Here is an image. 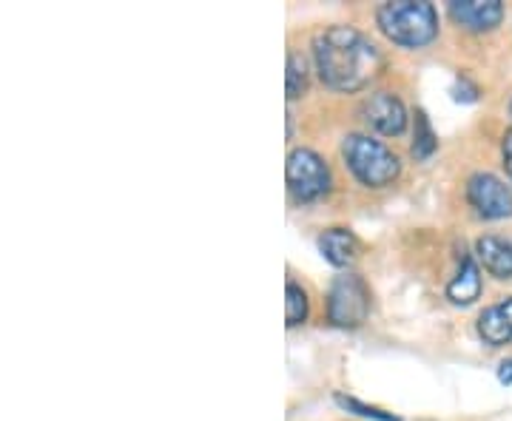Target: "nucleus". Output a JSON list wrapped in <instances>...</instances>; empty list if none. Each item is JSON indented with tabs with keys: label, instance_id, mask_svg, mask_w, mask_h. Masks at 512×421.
Instances as JSON below:
<instances>
[{
	"label": "nucleus",
	"instance_id": "1",
	"mask_svg": "<svg viewBox=\"0 0 512 421\" xmlns=\"http://www.w3.org/2000/svg\"><path fill=\"white\" fill-rule=\"evenodd\" d=\"M316 72L333 92H359L382 69L379 49L350 26H330L313 40Z\"/></svg>",
	"mask_w": 512,
	"mask_h": 421
},
{
	"label": "nucleus",
	"instance_id": "2",
	"mask_svg": "<svg viewBox=\"0 0 512 421\" xmlns=\"http://www.w3.org/2000/svg\"><path fill=\"white\" fill-rule=\"evenodd\" d=\"M379 26L393 43L407 49H421L439 35V15L433 3L399 0V3H384L379 9Z\"/></svg>",
	"mask_w": 512,
	"mask_h": 421
},
{
	"label": "nucleus",
	"instance_id": "3",
	"mask_svg": "<svg viewBox=\"0 0 512 421\" xmlns=\"http://www.w3.org/2000/svg\"><path fill=\"white\" fill-rule=\"evenodd\" d=\"M342 154L348 160V168L359 183L370 185V188H382L390 185L399 177V157L390 148L370 140L365 134H350L342 146Z\"/></svg>",
	"mask_w": 512,
	"mask_h": 421
},
{
	"label": "nucleus",
	"instance_id": "4",
	"mask_svg": "<svg viewBox=\"0 0 512 421\" xmlns=\"http://www.w3.org/2000/svg\"><path fill=\"white\" fill-rule=\"evenodd\" d=\"M370 313V288L365 279L356 274L336 276L330 285L328 316L339 328H359Z\"/></svg>",
	"mask_w": 512,
	"mask_h": 421
},
{
	"label": "nucleus",
	"instance_id": "5",
	"mask_svg": "<svg viewBox=\"0 0 512 421\" xmlns=\"http://www.w3.org/2000/svg\"><path fill=\"white\" fill-rule=\"evenodd\" d=\"M288 188L299 202H313L330 191V171L325 160L311 148H296L288 157Z\"/></svg>",
	"mask_w": 512,
	"mask_h": 421
},
{
	"label": "nucleus",
	"instance_id": "6",
	"mask_svg": "<svg viewBox=\"0 0 512 421\" xmlns=\"http://www.w3.org/2000/svg\"><path fill=\"white\" fill-rule=\"evenodd\" d=\"M467 200L484 220L512 217V188L493 174H473L467 183Z\"/></svg>",
	"mask_w": 512,
	"mask_h": 421
},
{
	"label": "nucleus",
	"instance_id": "7",
	"mask_svg": "<svg viewBox=\"0 0 512 421\" xmlns=\"http://www.w3.org/2000/svg\"><path fill=\"white\" fill-rule=\"evenodd\" d=\"M365 120L387 137H399L407 129V111H404L402 100L390 92H376L365 100Z\"/></svg>",
	"mask_w": 512,
	"mask_h": 421
},
{
	"label": "nucleus",
	"instance_id": "8",
	"mask_svg": "<svg viewBox=\"0 0 512 421\" xmlns=\"http://www.w3.org/2000/svg\"><path fill=\"white\" fill-rule=\"evenodd\" d=\"M450 18L470 32H490L504 18L501 0H456L450 3Z\"/></svg>",
	"mask_w": 512,
	"mask_h": 421
},
{
	"label": "nucleus",
	"instance_id": "9",
	"mask_svg": "<svg viewBox=\"0 0 512 421\" xmlns=\"http://www.w3.org/2000/svg\"><path fill=\"white\" fill-rule=\"evenodd\" d=\"M478 333L493 348L512 342V296L478 316Z\"/></svg>",
	"mask_w": 512,
	"mask_h": 421
},
{
	"label": "nucleus",
	"instance_id": "10",
	"mask_svg": "<svg viewBox=\"0 0 512 421\" xmlns=\"http://www.w3.org/2000/svg\"><path fill=\"white\" fill-rule=\"evenodd\" d=\"M478 259L495 279H512V239L481 237L476 242Z\"/></svg>",
	"mask_w": 512,
	"mask_h": 421
},
{
	"label": "nucleus",
	"instance_id": "11",
	"mask_svg": "<svg viewBox=\"0 0 512 421\" xmlns=\"http://www.w3.org/2000/svg\"><path fill=\"white\" fill-rule=\"evenodd\" d=\"M319 251H322V257L328 259L330 265L348 268L350 262L356 259V254H359V242L345 228H333V231H325L319 237Z\"/></svg>",
	"mask_w": 512,
	"mask_h": 421
},
{
	"label": "nucleus",
	"instance_id": "12",
	"mask_svg": "<svg viewBox=\"0 0 512 421\" xmlns=\"http://www.w3.org/2000/svg\"><path fill=\"white\" fill-rule=\"evenodd\" d=\"M447 296H450V302H456V305H470V302H476L478 296H481V271H478V265L473 262V257L461 259V271H458L456 279L447 285Z\"/></svg>",
	"mask_w": 512,
	"mask_h": 421
},
{
	"label": "nucleus",
	"instance_id": "13",
	"mask_svg": "<svg viewBox=\"0 0 512 421\" xmlns=\"http://www.w3.org/2000/svg\"><path fill=\"white\" fill-rule=\"evenodd\" d=\"M285 89H288V100H296L308 92V66L305 57L291 52L288 55V77H285Z\"/></svg>",
	"mask_w": 512,
	"mask_h": 421
},
{
	"label": "nucleus",
	"instance_id": "14",
	"mask_svg": "<svg viewBox=\"0 0 512 421\" xmlns=\"http://www.w3.org/2000/svg\"><path fill=\"white\" fill-rule=\"evenodd\" d=\"M285 319H288V328H296L308 319V296L305 291L296 285V282H288L285 288Z\"/></svg>",
	"mask_w": 512,
	"mask_h": 421
},
{
	"label": "nucleus",
	"instance_id": "15",
	"mask_svg": "<svg viewBox=\"0 0 512 421\" xmlns=\"http://www.w3.org/2000/svg\"><path fill=\"white\" fill-rule=\"evenodd\" d=\"M436 151V134L427 123V114L416 111V140H413V157L416 160H427Z\"/></svg>",
	"mask_w": 512,
	"mask_h": 421
},
{
	"label": "nucleus",
	"instance_id": "16",
	"mask_svg": "<svg viewBox=\"0 0 512 421\" xmlns=\"http://www.w3.org/2000/svg\"><path fill=\"white\" fill-rule=\"evenodd\" d=\"M336 402L342 404L345 410H353V413H359V416H365V419H376V421H402L399 416H393V413H384L379 407H370V404L356 402V399H348V396H336Z\"/></svg>",
	"mask_w": 512,
	"mask_h": 421
},
{
	"label": "nucleus",
	"instance_id": "17",
	"mask_svg": "<svg viewBox=\"0 0 512 421\" xmlns=\"http://www.w3.org/2000/svg\"><path fill=\"white\" fill-rule=\"evenodd\" d=\"M504 165H507V174L512 180V129L504 134Z\"/></svg>",
	"mask_w": 512,
	"mask_h": 421
},
{
	"label": "nucleus",
	"instance_id": "18",
	"mask_svg": "<svg viewBox=\"0 0 512 421\" xmlns=\"http://www.w3.org/2000/svg\"><path fill=\"white\" fill-rule=\"evenodd\" d=\"M498 379H501L504 385H512V359L501 365V370H498Z\"/></svg>",
	"mask_w": 512,
	"mask_h": 421
},
{
	"label": "nucleus",
	"instance_id": "19",
	"mask_svg": "<svg viewBox=\"0 0 512 421\" xmlns=\"http://www.w3.org/2000/svg\"><path fill=\"white\" fill-rule=\"evenodd\" d=\"M510 111H512V103H510Z\"/></svg>",
	"mask_w": 512,
	"mask_h": 421
}]
</instances>
